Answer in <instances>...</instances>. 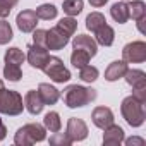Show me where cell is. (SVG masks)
I'll list each match as a JSON object with an SVG mask.
<instances>
[{"instance_id":"obj_1","label":"cell","mask_w":146,"mask_h":146,"mask_svg":"<svg viewBox=\"0 0 146 146\" xmlns=\"http://www.w3.org/2000/svg\"><path fill=\"white\" fill-rule=\"evenodd\" d=\"M93 100H96V90L93 88H84L79 84H70L64 90V102L69 108H79V107H86L88 103H91Z\"/></svg>"},{"instance_id":"obj_2","label":"cell","mask_w":146,"mask_h":146,"mask_svg":"<svg viewBox=\"0 0 146 146\" xmlns=\"http://www.w3.org/2000/svg\"><path fill=\"white\" fill-rule=\"evenodd\" d=\"M120 112H122V117L125 119V122L131 125V127H139L144 124V108H143V103L137 102L132 95L124 98L122 100V105H120Z\"/></svg>"},{"instance_id":"obj_3","label":"cell","mask_w":146,"mask_h":146,"mask_svg":"<svg viewBox=\"0 0 146 146\" xmlns=\"http://www.w3.org/2000/svg\"><path fill=\"white\" fill-rule=\"evenodd\" d=\"M46 137V129L41 124H26L17 129L14 136V143L17 146H31L35 143H40Z\"/></svg>"},{"instance_id":"obj_4","label":"cell","mask_w":146,"mask_h":146,"mask_svg":"<svg viewBox=\"0 0 146 146\" xmlns=\"http://www.w3.org/2000/svg\"><path fill=\"white\" fill-rule=\"evenodd\" d=\"M24 108L23 96L17 91L0 88V113L5 115H19Z\"/></svg>"},{"instance_id":"obj_5","label":"cell","mask_w":146,"mask_h":146,"mask_svg":"<svg viewBox=\"0 0 146 146\" xmlns=\"http://www.w3.org/2000/svg\"><path fill=\"white\" fill-rule=\"evenodd\" d=\"M41 70L53 83H67L70 79L69 69L64 65L62 58H58V57H48V60H46V64H45V67Z\"/></svg>"},{"instance_id":"obj_6","label":"cell","mask_w":146,"mask_h":146,"mask_svg":"<svg viewBox=\"0 0 146 146\" xmlns=\"http://www.w3.org/2000/svg\"><path fill=\"white\" fill-rule=\"evenodd\" d=\"M122 60L127 64H141L146 60V43L144 41H132L127 43L122 50Z\"/></svg>"},{"instance_id":"obj_7","label":"cell","mask_w":146,"mask_h":146,"mask_svg":"<svg viewBox=\"0 0 146 146\" xmlns=\"http://www.w3.org/2000/svg\"><path fill=\"white\" fill-rule=\"evenodd\" d=\"M67 137L72 141V143H78V141H83L88 137V125L83 119H78V117H70L67 120V131H65Z\"/></svg>"},{"instance_id":"obj_8","label":"cell","mask_w":146,"mask_h":146,"mask_svg":"<svg viewBox=\"0 0 146 146\" xmlns=\"http://www.w3.org/2000/svg\"><path fill=\"white\" fill-rule=\"evenodd\" d=\"M48 57L50 55H48L46 48L45 46H40V45H31L28 48V55H26L29 65L35 67V69H43L45 64H46V60H48Z\"/></svg>"},{"instance_id":"obj_9","label":"cell","mask_w":146,"mask_h":146,"mask_svg":"<svg viewBox=\"0 0 146 146\" xmlns=\"http://www.w3.org/2000/svg\"><path fill=\"white\" fill-rule=\"evenodd\" d=\"M16 23H17V28L23 31V33H33L36 29V24H38V16L35 11H23L17 14L16 17Z\"/></svg>"},{"instance_id":"obj_10","label":"cell","mask_w":146,"mask_h":146,"mask_svg":"<svg viewBox=\"0 0 146 146\" xmlns=\"http://www.w3.org/2000/svg\"><path fill=\"white\" fill-rule=\"evenodd\" d=\"M69 43V36H65L57 26L46 31V50H62Z\"/></svg>"},{"instance_id":"obj_11","label":"cell","mask_w":146,"mask_h":146,"mask_svg":"<svg viewBox=\"0 0 146 146\" xmlns=\"http://www.w3.org/2000/svg\"><path fill=\"white\" fill-rule=\"evenodd\" d=\"M91 120L96 127L105 129L110 124H113V112L108 107H96L91 113Z\"/></svg>"},{"instance_id":"obj_12","label":"cell","mask_w":146,"mask_h":146,"mask_svg":"<svg viewBox=\"0 0 146 146\" xmlns=\"http://www.w3.org/2000/svg\"><path fill=\"white\" fill-rule=\"evenodd\" d=\"M103 131H105L103 132V144L105 146H119L120 143H124V129L120 125L110 124Z\"/></svg>"},{"instance_id":"obj_13","label":"cell","mask_w":146,"mask_h":146,"mask_svg":"<svg viewBox=\"0 0 146 146\" xmlns=\"http://www.w3.org/2000/svg\"><path fill=\"white\" fill-rule=\"evenodd\" d=\"M24 107H26V110H28L31 115L41 113L45 103H43V100H41V96H40V93H38L36 90H29V91L26 93V96H24Z\"/></svg>"},{"instance_id":"obj_14","label":"cell","mask_w":146,"mask_h":146,"mask_svg":"<svg viewBox=\"0 0 146 146\" xmlns=\"http://www.w3.org/2000/svg\"><path fill=\"white\" fill-rule=\"evenodd\" d=\"M72 46L88 52L91 57H95L96 52H98V43L91 36H88V35H78V36H74V40H72Z\"/></svg>"},{"instance_id":"obj_15","label":"cell","mask_w":146,"mask_h":146,"mask_svg":"<svg viewBox=\"0 0 146 146\" xmlns=\"http://www.w3.org/2000/svg\"><path fill=\"white\" fill-rule=\"evenodd\" d=\"M127 62L125 60H115V62H112L108 67H107V70H105V79L107 81H117V79H120V78H124V74L127 72Z\"/></svg>"},{"instance_id":"obj_16","label":"cell","mask_w":146,"mask_h":146,"mask_svg":"<svg viewBox=\"0 0 146 146\" xmlns=\"http://www.w3.org/2000/svg\"><path fill=\"white\" fill-rule=\"evenodd\" d=\"M38 93H40V96H41V100H43L45 105H55L60 100V91L57 88L46 84V83H41L38 86Z\"/></svg>"},{"instance_id":"obj_17","label":"cell","mask_w":146,"mask_h":146,"mask_svg":"<svg viewBox=\"0 0 146 146\" xmlns=\"http://www.w3.org/2000/svg\"><path fill=\"white\" fill-rule=\"evenodd\" d=\"M95 36H96L95 41H96L98 45H102V46H110V45H113L115 31H113L112 26H108V24L105 23L102 28H98V29L95 31Z\"/></svg>"},{"instance_id":"obj_18","label":"cell","mask_w":146,"mask_h":146,"mask_svg":"<svg viewBox=\"0 0 146 146\" xmlns=\"http://www.w3.org/2000/svg\"><path fill=\"white\" fill-rule=\"evenodd\" d=\"M124 78H125L127 84L132 86V88L146 86V74H144V70H141V69H127Z\"/></svg>"},{"instance_id":"obj_19","label":"cell","mask_w":146,"mask_h":146,"mask_svg":"<svg viewBox=\"0 0 146 146\" xmlns=\"http://www.w3.org/2000/svg\"><path fill=\"white\" fill-rule=\"evenodd\" d=\"M110 16H112L113 21L119 23V24L127 23V21H129V7H127V4L124 2V0H122V2L113 4L112 9H110Z\"/></svg>"},{"instance_id":"obj_20","label":"cell","mask_w":146,"mask_h":146,"mask_svg":"<svg viewBox=\"0 0 146 146\" xmlns=\"http://www.w3.org/2000/svg\"><path fill=\"white\" fill-rule=\"evenodd\" d=\"M90 58H91V55L88 52H84L81 48H74V52H72V55H70V64L76 69H81V67L90 64Z\"/></svg>"},{"instance_id":"obj_21","label":"cell","mask_w":146,"mask_h":146,"mask_svg":"<svg viewBox=\"0 0 146 146\" xmlns=\"http://www.w3.org/2000/svg\"><path fill=\"white\" fill-rule=\"evenodd\" d=\"M127 7H129V17H132L134 21L146 17V5L143 0H132L131 4H127Z\"/></svg>"},{"instance_id":"obj_22","label":"cell","mask_w":146,"mask_h":146,"mask_svg":"<svg viewBox=\"0 0 146 146\" xmlns=\"http://www.w3.org/2000/svg\"><path fill=\"white\" fill-rule=\"evenodd\" d=\"M57 28L65 35V36H72V35H74L76 33V29H78V21L74 19V17H62L58 23H57Z\"/></svg>"},{"instance_id":"obj_23","label":"cell","mask_w":146,"mask_h":146,"mask_svg":"<svg viewBox=\"0 0 146 146\" xmlns=\"http://www.w3.org/2000/svg\"><path fill=\"white\" fill-rule=\"evenodd\" d=\"M43 125H45V129H48L50 132L60 131V127H62L60 115H58L57 112H48V113L45 115V119H43Z\"/></svg>"},{"instance_id":"obj_24","label":"cell","mask_w":146,"mask_h":146,"mask_svg":"<svg viewBox=\"0 0 146 146\" xmlns=\"http://www.w3.org/2000/svg\"><path fill=\"white\" fill-rule=\"evenodd\" d=\"M83 7H84V2H83V0H64V4H62L64 12H65L67 16H70V17L81 14Z\"/></svg>"},{"instance_id":"obj_25","label":"cell","mask_w":146,"mask_h":146,"mask_svg":"<svg viewBox=\"0 0 146 146\" xmlns=\"http://www.w3.org/2000/svg\"><path fill=\"white\" fill-rule=\"evenodd\" d=\"M107 23V19H105V16L102 14V12H91L88 17H86V28L91 31V33H95L98 28H102L103 24Z\"/></svg>"},{"instance_id":"obj_26","label":"cell","mask_w":146,"mask_h":146,"mask_svg":"<svg viewBox=\"0 0 146 146\" xmlns=\"http://www.w3.org/2000/svg\"><path fill=\"white\" fill-rule=\"evenodd\" d=\"M36 16H38V19H43V21H50V19H55L57 17V7L55 5H50V4H43V5H40L36 11Z\"/></svg>"},{"instance_id":"obj_27","label":"cell","mask_w":146,"mask_h":146,"mask_svg":"<svg viewBox=\"0 0 146 146\" xmlns=\"http://www.w3.org/2000/svg\"><path fill=\"white\" fill-rule=\"evenodd\" d=\"M5 62L7 64H16V65H21L24 60H26V55L23 53V50H19L17 46H12L5 52Z\"/></svg>"},{"instance_id":"obj_28","label":"cell","mask_w":146,"mask_h":146,"mask_svg":"<svg viewBox=\"0 0 146 146\" xmlns=\"http://www.w3.org/2000/svg\"><path fill=\"white\" fill-rule=\"evenodd\" d=\"M4 78L9 79V81H12V83H16V81H19V79L23 78V70H21L19 65H16V64H7V62H5Z\"/></svg>"},{"instance_id":"obj_29","label":"cell","mask_w":146,"mask_h":146,"mask_svg":"<svg viewBox=\"0 0 146 146\" xmlns=\"http://www.w3.org/2000/svg\"><path fill=\"white\" fill-rule=\"evenodd\" d=\"M98 69L96 67H93V65H84V67H81L79 69V78L84 81V83H93V81H96L98 79Z\"/></svg>"},{"instance_id":"obj_30","label":"cell","mask_w":146,"mask_h":146,"mask_svg":"<svg viewBox=\"0 0 146 146\" xmlns=\"http://www.w3.org/2000/svg\"><path fill=\"white\" fill-rule=\"evenodd\" d=\"M12 28L7 21H0V45H7L11 40H12Z\"/></svg>"},{"instance_id":"obj_31","label":"cell","mask_w":146,"mask_h":146,"mask_svg":"<svg viewBox=\"0 0 146 146\" xmlns=\"http://www.w3.org/2000/svg\"><path fill=\"white\" fill-rule=\"evenodd\" d=\"M50 144L52 146H69L72 144V141L67 137V134H62V132H53V136L50 137Z\"/></svg>"},{"instance_id":"obj_32","label":"cell","mask_w":146,"mask_h":146,"mask_svg":"<svg viewBox=\"0 0 146 146\" xmlns=\"http://www.w3.org/2000/svg\"><path fill=\"white\" fill-rule=\"evenodd\" d=\"M33 40H35V45H40V46L46 48V29H35L33 31Z\"/></svg>"},{"instance_id":"obj_33","label":"cell","mask_w":146,"mask_h":146,"mask_svg":"<svg viewBox=\"0 0 146 146\" xmlns=\"http://www.w3.org/2000/svg\"><path fill=\"white\" fill-rule=\"evenodd\" d=\"M132 96L141 102L143 105L146 103V86H139V88H132Z\"/></svg>"},{"instance_id":"obj_34","label":"cell","mask_w":146,"mask_h":146,"mask_svg":"<svg viewBox=\"0 0 146 146\" xmlns=\"http://www.w3.org/2000/svg\"><path fill=\"white\" fill-rule=\"evenodd\" d=\"M11 11H12V7L9 5V4H5L4 0H0V17H7L9 14H11Z\"/></svg>"},{"instance_id":"obj_35","label":"cell","mask_w":146,"mask_h":146,"mask_svg":"<svg viewBox=\"0 0 146 146\" xmlns=\"http://www.w3.org/2000/svg\"><path fill=\"white\" fill-rule=\"evenodd\" d=\"M124 141H125V144L127 146H132V144H144V139H141V137H129V139H125L124 137Z\"/></svg>"},{"instance_id":"obj_36","label":"cell","mask_w":146,"mask_h":146,"mask_svg":"<svg viewBox=\"0 0 146 146\" xmlns=\"http://www.w3.org/2000/svg\"><path fill=\"white\" fill-rule=\"evenodd\" d=\"M107 2H108V0H90V4H91L93 7H103Z\"/></svg>"},{"instance_id":"obj_37","label":"cell","mask_w":146,"mask_h":146,"mask_svg":"<svg viewBox=\"0 0 146 146\" xmlns=\"http://www.w3.org/2000/svg\"><path fill=\"white\" fill-rule=\"evenodd\" d=\"M5 136H7V129H5V125L2 124V120H0V141H4Z\"/></svg>"},{"instance_id":"obj_38","label":"cell","mask_w":146,"mask_h":146,"mask_svg":"<svg viewBox=\"0 0 146 146\" xmlns=\"http://www.w3.org/2000/svg\"><path fill=\"white\" fill-rule=\"evenodd\" d=\"M4 2H5V4H9L11 7H14V5H17V2H19V0H4Z\"/></svg>"},{"instance_id":"obj_39","label":"cell","mask_w":146,"mask_h":146,"mask_svg":"<svg viewBox=\"0 0 146 146\" xmlns=\"http://www.w3.org/2000/svg\"><path fill=\"white\" fill-rule=\"evenodd\" d=\"M124 2H125V0H124Z\"/></svg>"}]
</instances>
